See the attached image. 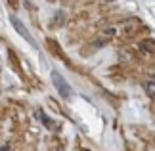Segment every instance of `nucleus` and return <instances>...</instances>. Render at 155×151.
I'll return each mask as SVG.
<instances>
[{"mask_svg": "<svg viewBox=\"0 0 155 151\" xmlns=\"http://www.w3.org/2000/svg\"><path fill=\"white\" fill-rule=\"evenodd\" d=\"M140 52L146 56H153L155 54V40L153 38H144L140 42Z\"/></svg>", "mask_w": 155, "mask_h": 151, "instance_id": "7ed1b4c3", "label": "nucleus"}, {"mask_svg": "<svg viewBox=\"0 0 155 151\" xmlns=\"http://www.w3.org/2000/svg\"><path fill=\"white\" fill-rule=\"evenodd\" d=\"M115 33H117L115 27H111V25L109 27H104L102 31H100V37H98V46H104L107 40H111L113 37H115Z\"/></svg>", "mask_w": 155, "mask_h": 151, "instance_id": "f03ea898", "label": "nucleus"}, {"mask_svg": "<svg viewBox=\"0 0 155 151\" xmlns=\"http://www.w3.org/2000/svg\"><path fill=\"white\" fill-rule=\"evenodd\" d=\"M144 90L150 98H155V75H150V78H147L146 84H144Z\"/></svg>", "mask_w": 155, "mask_h": 151, "instance_id": "39448f33", "label": "nucleus"}, {"mask_svg": "<svg viewBox=\"0 0 155 151\" xmlns=\"http://www.w3.org/2000/svg\"><path fill=\"white\" fill-rule=\"evenodd\" d=\"M38 117H40V120H42V123H44L46 126H48V128H52V130H56V128H58V124H56V123H52V120H50L48 117H46V115H44L42 111H38Z\"/></svg>", "mask_w": 155, "mask_h": 151, "instance_id": "423d86ee", "label": "nucleus"}, {"mask_svg": "<svg viewBox=\"0 0 155 151\" xmlns=\"http://www.w3.org/2000/svg\"><path fill=\"white\" fill-rule=\"evenodd\" d=\"M52 80H54V84H56V88H58L59 96L67 100L69 96H71V88H69L67 80H65V78H63L61 75H59V73H56V71H54V73H52Z\"/></svg>", "mask_w": 155, "mask_h": 151, "instance_id": "f257e3e1", "label": "nucleus"}, {"mask_svg": "<svg viewBox=\"0 0 155 151\" xmlns=\"http://www.w3.org/2000/svg\"><path fill=\"white\" fill-rule=\"evenodd\" d=\"M12 25L15 27V31L19 33V34H21V37L25 38V40H29V42H33V40H31V34H29V33L25 31V27H23V23H21L19 19H15V17H12Z\"/></svg>", "mask_w": 155, "mask_h": 151, "instance_id": "20e7f679", "label": "nucleus"}, {"mask_svg": "<svg viewBox=\"0 0 155 151\" xmlns=\"http://www.w3.org/2000/svg\"><path fill=\"white\" fill-rule=\"evenodd\" d=\"M81 151H88V149H81Z\"/></svg>", "mask_w": 155, "mask_h": 151, "instance_id": "0eeeda50", "label": "nucleus"}]
</instances>
